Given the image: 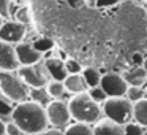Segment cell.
Here are the masks:
<instances>
[{
  "label": "cell",
  "mask_w": 147,
  "mask_h": 135,
  "mask_svg": "<svg viewBox=\"0 0 147 135\" xmlns=\"http://www.w3.org/2000/svg\"><path fill=\"white\" fill-rule=\"evenodd\" d=\"M29 100L33 102V103H36V105H40V106H43V108H46V106L49 105V102H51V99H49V95H48V92H46L45 87L30 89Z\"/></svg>",
  "instance_id": "19"
},
{
  "label": "cell",
  "mask_w": 147,
  "mask_h": 135,
  "mask_svg": "<svg viewBox=\"0 0 147 135\" xmlns=\"http://www.w3.org/2000/svg\"><path fill=\"white\" fill-rule=\"evenodd\" d=\"M2 24H3V19H2V18H0V27H2Z\"/></svg>",
  "instance_id": "32"
},
{
  "label": "cell",
  "mask_w": 147,
  "mask_h": 135,
  "mask_svg": "<svg viewBox=\"0 0 147 135\" xmlns=\"http://www.w3.org/2000/svg\"><path fill=\"white\" fill-rule=\"evenodd\" d=\"M144 135H147V129H146V130H144Z\"/></svg>",
  "instance_id": "33"
},
{
  "label": "cell",
  "mask_w": 147,
  "mask_h": 135,
  "mask_svg": "<svg viewBox=\"0 0 147 135\" xmlns=\"http://www.w3.org/2000/svg\"><path fill=\"white\" fill-rule=\"evenodd\" d=\"M103 116L119 125H127L133 121V103L125 97H108L101 103Z\"/></svg>",
  "instance_id": "4"
},
{
  "label": "cell",
  "mask_w": 147,
  "mask_h": 135,
  "mask_svg": "<svg viewBox=\"0 0 147 135\" xmlns=\"http://www.w3.org/2000/svg\"><path fill=\"white\" fill-rule=\"evenodd\" d=\"M10 118L21 129L24 135H40L45 130H48L49 125L48 118H46V110L30 100L14 105Z\"/></svg>",
  "instance_id": "1"
},
{
  "label": "cell",
  "mask_w": 147,
  "mask_h": 135,
  "mask_svg": "<svg viewBox=\"0 0 147 135\" xmlns=\"http://www.w3.org/2000/svg\"><path fill=\"white\" fill-rule=\"evenodd\" d=\"M125 135H144V129L138 125L136 122H130V124L123 125Z\"/></svg>",
  "instance_id": "27"
},
{
  "label": "cell",
  "mask_w": 147,
  "mask_h": 135,
  "mask_svg": "<svg viewBox=\"0 0 147 135\" xmlns=\"http://www.w3.org/2000/svg\"><path fill=\"white\" fill-rule=\"evenodd\" d=\"M146 97H147V87H146Z\"/></svg>",
  "instance_id": "34"
},
{
  "label": "cell",
  "mask_w": 147,
  "mask_h": 135,
  "mask_svg": "<svg viewBox=\"0 0 147 135\" xmlns=\"http://www.w3.org/2000/svg\"><path fill=\"white\" fill-rule=\"evenodd\" d=\"M65 135H93V127L76 122V124L68 125L67 130H65Z\"/></svg>",
  "instance_id": "20"
},
{
  "label": "cell",
  "mask_w": 147,
  "mask_h": 135,
  "mask_svg": "<svg viewBox=\"0 0 147 135\" xmlns=\"http://www.w3.org/2000/svg\"><path fill=\"white\" fill-rule=\"evenodd\" d=\"M0 94L11 103H22L29 100L30 87L21 80L16 72H0Z\"/></svg>",
  "instance_id": "3"
},
{
  "label": "cell",
  "mask_w": 147,
  "mask_h": 135,
  "mask_svg": "<svg viewBox=\"0 0 147 135\" xmlns=\"http://www.w3.org/2000/svg\"><path fill=\"white\" fill-rule=\"evenodd\" d=\"M93 135H125L123 127L115 122L109 121V119L103 118L93 127Z\"/></svg>",
  "instance_id": "13"
},
{
  "label": "cell",
  "mask_w": 147,
  "mask_h": 135,
  "mask_svg": "<svg viewBox=\"0 0 147 135\" xmlns=\"http://www.w3.org/2000/svg\"><path fill=\"white\" fill-rule=\"evenodd\" d=\"M63 87H65L67 92L73 94V95L84 94V92L89 91L81 75H68V76L65 78V81H63Z\"/></svg>",
  "instance_id": "14"
},
{
  "label": "cell",
  "mask_w": 147,
  "mask_h": 135,
  "mask_svg": "<svg viewBox=\"0 0 147 135\" xmlns=\"http://www.w3.org/2000/svg\"><path fill=\"white\" fill-rule=\"evenodd\" d=\"M5 135H24V134L21 132V129L18 127L13 121H10L5 125Z\"/></svg>",
  "instance_id": "28"
},
{
  "label": "cell",
  "mask_w": 147,
  "mask_h": 135,
  "mask_svg": "<svg viewBox=\"0 0 147 135\" xmlns=\"http://www.w3.org/2000/svg\"><path fill=\"white\" fill-rule=\"evenodd\" d=\"M125 99L130 100L131 103L139 102V100L146 99V89H144V87H131V86H128L127 92H125Z\"/></svg>",
  "instance_id": "21"
},
{
  "label": "cell",
  "mask_w": 147,
  "mask_h": 135,
  "mask_svg": "<svg viewBox=\"0 0 147 135\" xmlns=\"http://www.w3.org/2000/svg\"><path fill=\"white\" fill-rule=\"evenodd\" d=\"M68 110H70L71 119H74L79 124H96L100 119H103L101 105L93 102L87 92L73 95L68 100Z\"/></svg>",
  "instance_id": "2"
},
{
  "label": "cell",
  "mask_w": 147,
  "mask_h": 135,
  "mask_svg": "<svg viewBox=\"0 0 147 135\" xmlns=\"http://www.w3.org/2000/svg\"><path fill=\"white\" fill-rule=\"evenodd\" d=\"M5 125H7V122L0 119V135H5Z\"/></svg>",
  "instance_id": "30"
},
{
  "label": "cell",
  "mask_w": 147,
  "mask_h": 135,
  "mask_svg": "<svg viewBox=\"0 0 147 135\" xmlns=\"http://www.w3.org/2000/svg\"><path fill=\"white\" fill-rule=\"evenodd\" d=\"M0 18L3 21L11 19V2L10 0H0Z\"/></svg>",
  "instance_id": "25"
},
{
  "label": "cell",
  "mask_w": 147,
  "mask_h": 135,
  "mask_svg": "<svg viewBox=\"0 0 147 135\" xmlns=\"http://www.w3.org/2000/svg\"><path fill=\"white\" fill-rule=\"evenodd\" d=\"M41 135H65V132L59 130V129H48V130H45Z\"/></svg>",
  "instance_id": "29"
},
{
  "label": "cell",
  "mask_w": 147,
  "mask_h": 135,
  "mask_svg": "<svg viewBox=\"0 0 147 135\" xmlns=\"http://www.w3.org/2000/svg\"><path fill=\"white\" fill-rule=\"evenodd\" d=\"M19 67L14 46L0 40V72H16Z\"/></svg>",
  "instance_id": "10"
},
{
  "label": "cell",
  "mask_w": 147,
  "mask_h": 135,
  "mask_svg": "<svg viewBox=\"0 0 147 135\" xmlns=\"http://www.w3.org/2000/svg\"><path fill=\"white\" fill-rule=\"evenodd\" d=\"M16 49V57L18 62H19L21 67H29V65H35L38 62H41L43 54L40 51H36L35 48L32 46V43H19V45L14 46Z\"/></svg>",
  "instance_id": "9"
},
{
  "label": "cell",
  "mask_w": 147,
  "mask_h": 135,
  "mask_svg": "<svg viewBox=\"0 0 147 135\" xmlns=\"http://www.w3.org/2000/svg\"><path fill=\"white\" fill-rule=\"evenodd\" d=\"M65 68H67V73L68 75H81L82 72V65L76 61V59H65Z\"/></svg>",
  "instance_id": "22"
},
{
  "label": "cell",
  "mask_w": 147,
  "mask_h": 135,
  "mask_svg": "<svg viewBox=\"0 0 147 135\" xmlns=\"http://www.w3.org/2000/svg\"><path fill=\"white\" fill-rule=\"evenodd\" d=\"M45 89L51 100H63L65 94H67V91L63 87V83H60V81H49Z\"/></svg>",
  "instance_id": "18"
},
{
  "label": "cell",
  "mask_w": 147,
  "mask_h": 135,
  "mask_svg": "<svg viewBox=\"0 0 147 135\" xmlns=\"http://www.w3.org/2000/svg\"><path fill=\"white\" fill-rule=\"evenodd\" d=\"M87 94L90 95V99H92L93 102L100 103V105H101V103L105 102L106 99H108V95H106L105 91H103L100 86H98V87H93V89H89V91H87Z\"/></svg>",
  "instance_id": "23"
},
{
  "label": "cell",
  "mask_w": 147,
  "mask_h": 135,
  "mask_svg": "<svg viewBox=\"0 0 147 135\" xmlns=\"http://www.w3.org/2000/svg\"><path fill=\"white\" fill-rule=\"evenodd\" d=\"M13 108H14L13 103L0 94V116H2V118H3V116H11Z\"/></svg>",
  "instance_id": "24"
},
{
  "label": "cell",
  "mask_w": 147,
  "mask_h": 135,
  "mask_svg": "<svg viewBox=\"0 0 147 135\" xmlns=\"http://www.w3.org/2000/svg\"><path fill=\"white\" fill-rule=\"evenodd\" d=\"M100 87L105 91L108 97H125V92L128 89V84L125 83L122 73L109 72V73L101 75Z\"/></svg>",
  "instance_id": "7"
},
{
  "label": "cell",
  "mask_w": 147,
  "mask_h": 135,
  "mask_svg": "<svg viewBox=\"0 0 147 135\" xmlns=\"http://www.w3.org/2000/svg\"><path fill=\"white\" fill-rule=\"evenodd\" d=\"M81 76H82L84 83H86L87 89H93V87L100 86V81H101V73L98 72V68L95 67H86L81 72Z\"/></svg>",
  "instance_id": "16"
},
{
  "label": "cell",
  "mask_w": 147,
  "mask_h": 135,
  "mask_svg": "<svg viewBox=\"0 0 147 135\" xmlns=\"http://www.w3.org/2000/svg\"><path fill=\"white\" fill-rule=\"evenodd\" d=\"M27 33V27H24L22 24L16 22V21H3L2 27H0V40L5 43L16 46L19 43H22L24 37Z\"/></svg>",
  "instance_id": "8"
},
{
  "label": "cell",
  "mask_w": 147,
  "mask_h": 135,
  "mask_svg": "<svg viewBox=\"0 0 147 135\" xmlns=\"http://www.w3.org/2000/svg\"><path fill=\"white\" fill-rule=\"evenodd\" d=\"M16 73L19 75L21 80H22L30 89L46 87V84L51 81L43 61L38 62V64H35V65H29V67H19L16 70Z\"/></svg>",
  "instance_id": "5"
},
{
  "label": "cell",
  "mask_w": 147,
  "mask_h": 135,
  "mask_svg": "<svg viewBox=\"0 0 147 135\" xmlns=\"http://www.w3.org/2000/svg\"><path fill=\"white\" fill-rule=\"evenodd\" d=\"M125 83L131 87H142L147 83V72L142 68V65H134L122 73Z\"/></svg>",
  "instance_id": "12"
},
{
  "label": "cell",
  "mask_w": 147,
  "mask_h": 135,
  "mask_svg": "<svg viewBox=\"0 0 147 135\" xmlns=\"http://www.w3.org/2000/svg\"><path fill=\"white\" fill-rule=\"evenodd\" d=\"M133 121L141 127H147V97L133 103Z\"/></svg>",
  "instance_id": "15"
},
{
  "label": "cell",
  "mask_w": 147,
  "mask_h": 135,
  "mask_svg": "<svg viewBox=\"0 0 147 135\" xmlns=\"http://www.w3.org/2000/svg\"><path fill=\"white\" fill-rule=\"evenodd\" d=\"M43 62H45V67H46V70H48V75H49V78H51V81H60V83H63L65 78L68 76L63 59L52 56V57L43 59Z\"/></svg>",
  "instance_id": "11"
},
{
  "label": "cell",
  "mask_w": 147,
  "mask_h": 135,
  "mask_svg": "<svg viewBox=\"0 0 147 135\" xmlns=\"http://www.w3.org/2000/svg\"><path fill=\"white\" fill-rule=\"evenodd\" d=\"M45 110L48 124H51L54 129H59V130H62L63 127H68L71 121V115L70 110H68V103L65 100H51Z\"/></svg>",
  "instance_id": "6"
},
{
  "label": "cell",
  "mask_w": 147,
  "mask_h": 135,
  "mask_svg": "<svg viewBox=\"0 0 147 135\" xmlns=\"http://www.w3.org/2000/svg\"><path fill=\"white\" fill-rule=\"evenodd\" d=\"M32 46L36 49V51H40V52L43 54L45 51H48V49H51L52 46H54V43H52L51 40L45 38V40H36V42H33V43H32Z\"/></svg>",
  "instance_id": "26"
},
{
  "label": "cell",
  "mask_w": 147,
  "mask_h": 135,
  "mask_svg": "<svg viewBox=\"0 0 147 135\" xmlns=\"http://www.w3.org/2000/svg\"><path fill=\"white\" fill-rule=\"evenodd\" d=\"M142 68H144V70L147 72V57H146V59H144V61H142Z\"/></svg>",
  "instance_id": "31"
},
{
  "label": "cell",
  "mask_w": 147,
  "mask_h": 135,
  "mask_svg": "<svg viewBox=\"0 0 147 135\" xmlns=\"http://www.w3.org/2000/svg\"><path fill=\"white\" fill-rule=\"evenodd\" d=\"M11 16H13V21L22 24L24 27L32 24V10H30L29 5H21V7H18V10L11 13Z\"/></svg>",
  "instance_id": "17"
}]
</instances>
